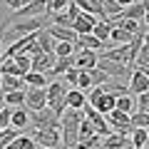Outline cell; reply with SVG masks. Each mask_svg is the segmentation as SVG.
I'll return each instance as SVG.
<instances>
[{"instance_id": "cell-27", "label": "cell", "mask_w": 149, "mask_h": 149, "mask_svg": "<svg viewBox=\"0 0 149 149\" xmlns=\"http://www.w3.org/2000/svg\"><path fill=\"white\" fill-rule=\"evenodd\" d=\"M109 40H112L114 45H129V42L134 40V35H132V32H127L124 27H114V30H112V37H109Z\"/></svg>"}, {"instance_id": "cell-4", "label": "cell", "mask_w": 149, "mask_h": 149, "mask_svg": "<svg viewBox=\"0 0 149 149\" xmlns=\"http://www.w3.org/2000/svg\"><path fill=\"white\" fill-rule=\"evenodd\" d=\"M107 122L112 124V132H114V134H124V137H132V132H134L132 114L114 109V112H109V114H107Z\"/></svg>"}, {"instance_id": "cell-37", "label": "cell", "mask_w": 149, "mask_h": 149, "mask_svg": "<svg viewBox=\"0 0 149 149\" xmlns=\"http://www.w3.org/2000/svg\"><path fill=\"white\" fill-rule=\"evenodd\" d=\"M0 129H13V109L5 107L0 112Z\"/></svg>"}, {"instance_id": "cell-1", "label": "cell", "mask_w": 149, "mask_h": 149, "mask_svg": "<svg viewBox=\"0 0 149 149\" xmlns=\"http://www.w3.org/2000/svg\"><path fill=\"white\" fill-rule=\"evenodd\" d=\"M85 119V114L77 109H67L62 114V139H65V149H77L80 144V124Z\"/></svg>"}, {"instance_id": "cell-19", "label": "cell", "mask_w": 149, "mask_h": 149, "mask_svg": "<svg viewBox=\"0 0 149 149\" xmlns=\"http://www.w3.org/2000/svg\"><path fill=\"white\" fill-rule=\"evenodd\" d=\"M74 45H77V50H92V52H97V50L104 47V42H102V40H97L95 35H80Z\"/></svg>"}, {"instance_id": "cell-38", "label": "cell", "mask_w": 149, "mask_h": 149, "mask_svg": "<svg viewBox=\"0 0 149 149\" xmlns=\"http://www.w3.org/2000/svg\"><path fill=\"white\" fill-rule=\"evenodd\" d=\"M102 137L100 134H95V137H90V139H82L80 144H77V149H97V147H102Z\"/></svg>"}, {"instance_id": "cell-50", "label": "cell", "mask_w": 149, "mask_h": 149, "mask_svg": "<svg viewBox=\"0 0 149 149\" xmlns=\"http://www.w3.org/2000/svg\"><path fill=\"white\" fill-rule=\"evenodd\" d=\"M144 149H149V139H147V147H144Z\"/></svg>"}, {"instance_id": "cell-35", "label": "cell", "mask_w": 149, "mask_h": 149, "mask_svg": "<svg viewBox=\"0 0 149 149\" xmlns=\"http://www.w3.org/2000/svg\"><path fill=\"white\" fill-rule=\"evenodd\" d=\"M90 77H92V85L95 87H100V85H107V72H102L100 67H95V70H90Z\"/></svg>"}, {"instance_id": "cell-14", "label": "cell", "mask_w": 149, "mask_h": 149, "mask_svg": "<svg viewBox=\"0 0 149 149\" xmlns=\"http://www.w3.org/2000/svg\"><path fill=\"white\" fill-rule=\"evenodd\" d=\"M129 92L132 95H144V92H149V77L142 72V70H134L132 77H129Z\"/></svg>"}, {"instance_id": "cell-32", "label": "cell", "mask_w": 149, "mask_h": 149, "mask_svg": "<svg viewBox=\"0 0 149 149\" xmlns=\"http://www.w3.org/2000/svg\"><path fill=\"white\" fill-rule=\"evenodd\" d=\"M132 124L134 129H149V112H134L132 114Z\"/></svg>"}, {"instance_id": "cell-15", "label": "cell", "mask_w": 149, "mask_h": 149, "mask_svg": "<svg viewBox=\"0 0 149 149\" xmlns=\"http://www.w3.org/2000/svg\"><path fill=\"white\" fill-rule=\"evenodd\" d=\"M47 32L55 37V42H77V37H80L72 27H60V25H50Z\"/></svg>"}, {"instance_id": "cell-5", "label": "cell", "mask_w": 149, "mask_h": 149, "mask_svg": "<svg viewBox=\"0 0 149 149\" xmlns=\"http://www.w3.org/2000/svg\"><path fill=\"white\" fill-rule=\"evenodd\" d=\"M62 129H32L30 137L40 144V149H47V147H65L62 144Z\"/></svg>"}, {"instance_id": "cell-22", "label": "cell", "mask_w": 149, "mask_h": 149, "mask_svg": "<svg viewBox=\"0 0 149 149\" xmlns=\"http://www.w3.org/2000/svg\"><path fill=\"white\" fill-rule=\"evenodd\" d=\"M37 45H40V50H42V52H47V55H55V37L50 35L47 32V27H45V30H40L37 32Z\"/></svg>"}, {"instance_id": "cell-45", "label": "cell", "mask_w": 149, "mask_h": 149, "mask_svg": "<svg viewBox=\"0 0 149 149\" xmlns=\"http://www.w3.org/2000/svg\"><path fill=\"white\" fill-rule=\"evenodd\" d=\"M142 25H147V27H149V0H147V15H144V20H142Z\"/></svg>"}, {"instance_id": "cell-23", "label": "cell", "mask_w": 149, "mask_h": 149, "mask_svg": "<svg viewBox=\"0 0 149 149\" xmlns=\"http://www.w3.org/2000/svg\"><path fill=\"white\" fill-rule=\"evenodd\" d=\"M27 100V90H17V92H8V95H3V102H5V107H22Z\"/></svg>"}, {"instance_id": "cell-49", "label": "cell", "mask_w": 149, "mask_h": 149, "mask_svg": "<svg viewBox=\"0 0 149 149\" xmlns=\"http://www.w3.org/2000/svg\"><path fill=\"white\" fill-rule=\"evenodd\" d=\"M122 149H134V147H132V144H127V147H122Z\"/></svg>"}, {"instance_id": "cell-13", "label": "cell", "mask_w": 149, "mask_h": 149, "mask_svg": "<svg viewBox=\"0 0 149 149\" xmlns=\"http://www.w3.org/2000/svg\"><path fill=\"white\" fill-rule=\"evenodd\" d=\"M100 62V55L92 52V50H77V57H74V67L77 70H95Z\"/></svg>"}, {"instance_id": "cell-52", "label": "cell", "mask_w": 149, "mask_h": 149, "mask_svg": "<svg viewBox=\"0 0 149 149\" xmlns=\"http://www.w3.org/2000/svg\"><path fill=\"white\" fill-rule=\"evenodd\" d=\"M45 3H47V5H50V3H52V0H45Z\"/></svg>"}, {"instance_id": "cell-46", "label": "cell", "mask_w": 149, "mask_h": 149, "mask_svg": "<svg viewBox=\"0 0 149 149\" xmlns=\"http://www.w3.org/2000/svg\"><path fill=\"white\" fill-rule=\"evenodd\" d=\"M144 45H149V30H147V35H144Z\"/></svg>"}, {"instance_id": "cell-25", "label": "cell", "mask_w": 149, "mask_h": 149, "mask_svg": "<svg viewBox=\"0 0 149 149\" xmlns=\"http://www.w3.org/2000/svg\"><path fill=\"white\" fill-rule=\"evenodd\" d=\"M112 30H114V25H112L109 20H100V22H97V27H95V32H92V35H95L97 40H102V42H107V40L112 37Z\"/></svg>"}, {"instance_id": "cell-39", "label": "cell", "mask_w": 149, "mask_h": 149, "mask_svg": "<svg viewBox=\"0 0 149 149\" xmlns=\"http://www.w3.org/2000/svg\"><path fill=\"white\" fill-rule=\"evenodd\" d=\"M77 77H80V70H77V67H70L67 72H65V80H67V85H74V87H77Z\"/></svg>"}, {"instance_id": "cell-30", "label": "cell", "mask_w": 149, "mask_h": 149, "mask_svg": "<svg viewBox=\"0 0 149 149\" xmlns=\"http://www.w3.org/2000/svg\"><path fill=\"white\" fill-rule=\"evenodd\" d=\"M134 107H137V100H132V95H122V97H117V109H119V112L134 114Z\"/></svg>"}, {"instance_id": "cell-33", "label": "cell", "mask_w": 149, "mask_h": 149, "mask_svg": "<svg viewBox=\"0 0 149 149\" xmlns=\"http://www.w3.org/2000/svg\"><path fill=\"white\" fill-rule=\"evenodd\" d=\"M70 5H72V0H52L50 8H47V13L50 15H57V13H65Z\"/></svg>"}, {"instance_id": "cell-20", "label": "cell", "mask_w": 149, "mask_h": 149, "mask_svg": "<svg viewBox=\"0 0 149 149\" xmlns=\"http://www.w3.org/2000/svg\"><path fill=\"white\" fill-rule=\"evenodd\" d=\"M17 90H25V80L17 74H3V95L17 92Z\"/></svg>"}, {"instance_id": "cell-47", "label": "cell", "mask_w": 149, "mask_h": 149, "mask_svg": "<svg viewBox=\"0 0 149 149\" xmlns=\"http://www.w3.org/2000/svg\"><path fill=\"white\" fill-rule=\"evenodd\" d=\"M142 72H144V74H147V77H149V65H147V67H142Z\"/></svg>"}, {"instance_id": "cell-3", "label": "cell", "mask_w": 149, "mask_h": 149, "mask_svg": "<svg viewBox=\"0 0 149 149\" xmlns=\"http://www.w3.org/2000/svg\"><path fill=\"white\" fill-rule=\"evenodd\" d=\"M30 119H32V129H62V119L50 107L40 112H30Z\"/></svg>"}, {"instance_id": "cell-21", "label": "cell", "mask_w": 149, "mask_h": 149, "mask_svg": "<svg viewBox=\"0 0 149 149\" xmlns=\"http://www.w3.org/2000/svg\"><path fill=\"white\" fill-rule=\"evenodd\" d=\"M8 149H40V144H37L30 134H17V137L8 144Z\"/></svg>"}, {"instance_id": "cell-29", "label": "cell", "mask_w": 149, "mask_h": 149, "mask_svg": "<svg viewBox=\"0 0 149 149\" xmlns=\"http://www.w3.org/2000/svg\"><path fill=\"white\" fill-rule=\"evenodd\" d=\"M129 139H132V147L134 149H144V147H147V139H149V129H134Z\"/></svg>"}, {"instance_id": "cell-28", "label": "cell", "mask_w": 149, "mask_h": 149, "mask_svg": "<svg viewBox=\"0 0 149 149\" xmlns=\"http://www.w3.org/2000/svg\"><path fill=\"white\" fill-rule=\"evenodd\" d=\"M74 50H77V45H74V42H57V45H55V57H57V60L72 57Z\"/></svg>"}, {"instance_id": "cell-31", "label": "cell", "mask_w": 149, "mask_h": 149, "mask_svg": "<svg viewBox=\"0 0 149 149\" xmlns=\"http://www.w3.org/2000/svg\"><path fill=\"white\" fill-rule=\"evenodd\" d=\"M92 77H90V70H80V77H77V90H82L87 95V92L92 90Z\"/></svg>"}, {"instance_id": "cell-42", "label": "cell", "mask_w": 149, "mask_h": 149, "mask_svg": "<svg viewBox=\"0 0 149 149\" xmlns=\"http://www.w3.org/2000/svg\"><path fill=\"white\" fill-rule=\"evenodd\" d=\"M5 5H8V8H10V10H13V13H15V10H20V8H22V5H25V0H5Z\"/></svg>"}, {"instance_id": "cell-10", "label": "cell", "mask_w": 149, "mask_h": 149, "mask_svg": "<svg viewBox=\"0 0 149 149\" xmlns=\"http://www.w3.org/2000/svg\"><path fill=\"white\" fill-rule=\"evenodd\" d=\"M97 15H90V13H82L80 17H77V22L72 25V30L77 32V35H92L95 32V27H97Z\"/></svg>"}, {"instance_id": "cell-24", "label": "cell", "mask_w": 149, "mask_h": 149, "mask_svg": "<svg viewBox=\"0 0 149 149\" xmlns=\"http://www.w3.org/2000/svg\"><path fill=\"white\" fill-rule=\"evenodd\" d=\"M127 144H132V139H127L124 134H109V137H104L102 149H122V147H127Z\"/></svg>"}, {"instance_id": "cell-48", "label": "cell", "mask_w": 149, "mask_h": 149, "mask_svg": "<svg viewBox=\"0 0 149 149\" xmlns=\"http://www.w3.org/2000/svg\"><path fill=\"white\" fill-rule=\"evenodd\" d=\"M0 95H3V72H0Z\"/></svg>"}, {"instance_id": "cell-12", "label": "cell", "mask_w": 149, "mask_h": 149, "mask_svg": "<svg viewBox=\"0 0 149 149\" xmlns=\"http://www.w3.org/2000/svg\"><path fill=\"white\" fill-rule=\"evenodd\" d=\"M55 62H57V57L55 55H37V57H32V72H42V74H52L55 70Z\"/></svg>"}, {"instance_id": "cell-41", "label": "cell", "mask_w": 149, "mask_h": 149, "mask_svg": "<svg viewBox=\"0 0 149 149\" xmlns=\"http://www.w3.org/2000/svg\"><path fill=\"white\" fill-rule=\"evenodd\" d=\"M67 15L72 17V22H77V17L82 15V8H80V5H74V3H72V5L67 8Z\"/></svg>"}, {"instance_id": "cell-51", "label": "cell", "mask_w": 149, "mask_h": 149, "mask_svg": "<svg viewBox=\"0 0 149 149\" xmlns=\"http://www.w3.org/2000/svg\"><path fill=\"white\" fill-rule=\"evenodd\" d=\"M47 149H60V147H47Z\"/></svg>"}, {"instance_id": "cell-40", "label": "cell", "mask_w": 149, "mask_h": 149, "mask_svg": "<svg viewBox=\"0 0 149 149\" xmlns=\"http://www.w3.org/2000/svg\"><path fill=\"white\" fill-rule=\"evenodd\" d=\"M137 109L139 112H149V92H144V95L137 97Z\"/></svg>"}, {"instance_id": "cell-11", "label": "cell", "mask_w": 149, "mask_h": 149, "mask_svg": "<svg viewBox=\"0 0 149 149\" xmlns=\"http://www.w3.org/2000/svg\"><path fill=\"white\" fill-rule=\"evenodd\" d=\"M144 15H147V0H142V3H134V5L124 8L122 13H119L114 20H144Z\"/></svg>"}, {"instance_id": "cell-34", "label": "cell", "mask_w": 149, "mask_h": 149, "mask_svg": "<svg viewBox=\"0 0 149 149\" xmlns=\"http://www.w3.org/2000/svg\"><path fill=\"white\" fill-rule=\"evenodd\" d=\"M147 65H149V45H142V50L137 55V62H134V70H142Z\"/></svg>"}, {"instance_id": "cell-26", "label": "cell", "mask_w": 149, "mask_h": 149, "mask_svg": "<svg viewBox=\"0 0 149 149\" xmlns=\"http://www.w3.org/2000/svg\"><path fill=\"white\" fill-rule=\"evenodd\" d=\"M22 80H25V85H30V87H47L50 82H47V74H42V72H27L25 77H22Z\"/></svg>"}, {"instance_id": "cell-2", "label": "cell", "mask_w": 149, "mask_h": 149, "mask_svg": "<svg viewBox=\"0 0 149 149\" xmlns=\"http://www.w3.org/2000/svg\"><path fill=\"white\" fill-rule=\"evenodd\" d=\"M67 92H70V90H65V85H62V82H57V80L47 85V107L57 114L60 119H62V114L67 112V104H65Z\"/></svg>"}, {"instance_id": "cell-16", "label": "cell", "mask_w": 149, "mask_h": 149, "mask_svg": "<svg viewBox=\"0 0 149 149\" xmlns=\"http://www.w3.org/2000/svg\"><path fill=\"white\" fill-rule=\"evenodd\" d=\"M65 104H67V109H77V112H82L85 109V104H87V95L82 90H70L67 92V97H65Z\"/></svg>"}, {"instance_id": "cell-44", "label": "cell", "mask_w": 149, "mask_h": 149, "mask_svg": "<svg viewBox=\"0 0 149 149\" xmlns=\"http://www.w3.org/2000/svg\"><path fill=\"white\" fill-rule=\"evenodd\" d=\"M117 3H119V5H122V8H129V5H134L137 0H117Z\"/></svg>"}, {"instance_id": "cell-43", "label": "cell", "mask_w": 149, "mask_h": 149, "mask_svg": "<svg viewBox=\"0 0 149 149\" xmlns=\"http://www.w3.org/2000/svg\"><path fill=\"white\" fill-rule=\"evenodd\" d=\"M3 57H5V45H3V32H0V62H3Z\"/></svg>"}, {"instance_id": "cell-8", "label": "cell", "mask_w": 149, "mask_h": 149, "mask_svg": "<svg viewBox=\"0 0 149 149\" xmlns=\"http://www.w3.org/2000/svg\"><path fill=\"white\" fill-rule=\"evenodd\" d=\"M25 107L30 112H40L47 107V87H30L27 90V100H25Z\"/></svg>"}, {"instance_id": "cell-36", "label": "cell", "mask_w": 149, "mask_h": 149, "mask_svg": "<svg viewBox=\"0 0 149 149\" xmlns=\"http://www.w3.org/2000/svg\"><path fill=\"white\" fill-rule=\"evenodd\" d=\"M95 127H92V122L90 119H82V124H80V142L82 139H90V137H95Z\"/></svg>"}, {"instance_id": "cell-17", "label": "cell", "mask_w": 149, "mask_h": 149, "mask_svg": "<svg viewBox=\"0 0 149 149\" xmlns=\"http://www.w3.org/2000/svg\"><path fill=\"white\" fill-rule=\"evenodd\" d=\"M25 127H32L30 109H25V107L13 109V129H25Z\"/></svg>"}, {"instance_id": "cell-7", "label": "cell", "mask_w": 149, "mask_h": 149, "mask_svg": "<svg viewBox=\"0 0 149 149\" xmlns=\"http://www.w3.org/2000/svg\"><path fill=\"white\" fill-rule=\"evenodd\" d=\"M47 3L45 0H35V3H30V5H22L20 10H15L13 13V20H30V17H42L45 13H47Z\"/></svg>"}, {"instance_id": "cell-9", "label": "cell", "mask_w": 149, "mask_h": 149, "mask_svg": "<svg viewBox=\"0 0 149 149\" xmlns=\"http://www.w3.org/2000/svg\"><path fill=\"white\" fill-rule=\"evenodd\" d=\"M129 45H132V42H129ZM129 45L107 47L100 57H102V60H109V62H122V65H129V67H132V62H129Z\"/></svg>"}, {"instance_id": "cell-18", "label": "cell", "mask_w": 149, "mask_h": 149, "mask_svg": "<svg viewBox=\"0 0 149 149\" xmlns=\"http://www.w3.org/2000/svg\"><path fill=\"white\" fill-rule=\"evenodd\" d=\"M95 109L100 112V114H104V117H107L109 112H114V109H117V97H114V95H109V92H104V95L100 97V102L95 104Z\"/></svg>"}, {"instance_id": "cell-6", "label": "cell", "mask_w": 149, "mask_h": 149, "mask_svg": "<svg viewBox=\"0 0 149 149\" xmlns=\"http://www.w3.org/2000/svg\"><path fill=\"white\" fill-rule=\"evenodd\" d=\"M97 67H100L102 72H107V77H112V80H129V77H132V72H134L129 65L109 62V60H102V57H100V62H97Z\"/></svg>"}]
</instances>
